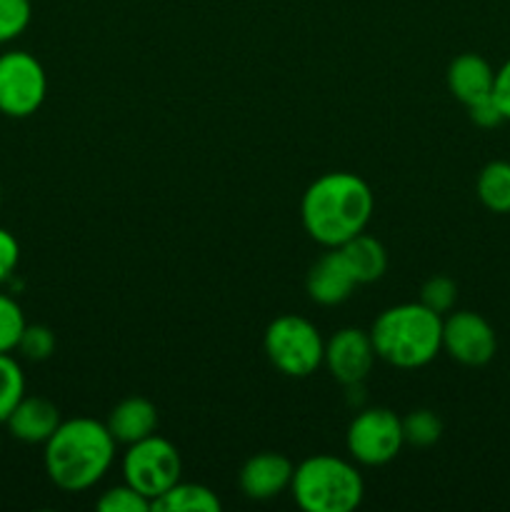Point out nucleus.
<instances>
[{
    "label": "nucleus",
    "mask_w": 510,
    "mask_h": 512,
    "mask_svg": "<svg viewBox=\"0 0 510 512\" xmlns=\"http://www.w3.org/2000/svg\"><path fill=\"white\" fill-rule=\"evenodd\" d=\"M375 210V195L360 175L333 170L315 178L303 193L300 218L315 243L340 248L365 233Z\"/></svg>",
    "instance_id": "nucleus-1"
},
{
    "label": "nucleus",
    "mask_w": 510,
    "mask_h": 512,
    "mask_svg": "<svg viewBox=\"0 0 510 512\" xmlns=\"http://www.w3.org/2000/svg\"><path fill=\"white\" fill-rule=\"evenodd\" d=\"M115 445L105 423L93 418L63 420L45 443V473L55 488L83 493L105 478L115 460Z\"/></svg>",
    "instance_id": "nucleus-2"
},
{
    "label": "nucleus",
    "mask_w": 510,
    "mask_h": 512,
    "mask_svg": "<svg viewBox=\"0 0 510 512\" xmlns=\"http://www.w3.org/2000/svg\"><path fill=\"white\" fill-rule=\"evenodd\" d=\"M375 355L400 370H418L443 350V315L423 303H400L383 310L370 328Z\"/></svg>",
    "instance_id": "nucleus-3"
},
{
    "label": "nucleus",
    "mask_w": 510,
    "mask_h": 512,
    "mask_svg": "<svg viewBox=\"0 0 510 512\" xmlns=\"http://www.w3.org/2000/svg\"><path fill=\"white\" fill-rule=\"evenodd\" d=\"M295 503L305 512H353L365 495L363 475L335 455H310L295 465L290 483Z\"/></svg>",
    "instance_id": "nucleus-4"
},
{
    "label": "nucleus",
    "mask_w": 510,
    "mask_h": 512,
    "mask_svg": "<svg viewBox=\"0 0 510 512\" xmlns=\"http://www.w3.org/2000/svg\"><path fill=\"white\" fill-rule=\"evenodd\" d=\"M265 355L288 378H310L323 365L325 340L320 330L300 315H280L265 328Z\"/></svg>",
    "instance_id": "nucleus-5"
},
{
    "label": "nucleus",
    "mask_w": 510,
    "mask_h": 512,
    "mask_svg": "<svg viewBox=\"0 0 510 512\" xmlns=\"http://www.w3.org/2000/svg\"><path fill=\"white\" fill-rule=\"evenodd\" d=\"M183 475V460L178 448L160 435L128 445L123 455V478L145 498L155 500L173 488Z\"/></svg>",
    "instance_id": "nucleus-6"
},
{
    "label": "nucleus",
    "mask_w": 510,
    "mask_h": 512,
    "mask_svg": "<svg viewBox=\"0 0 510 512\" xmlns=\"http://www.w3.org/2000/svg\"><path fill=\"white\" fill-rule=\"evenodd\" d=\"M403 445V418L388 408L360 410L345 433V448L350 458L368 468L388 465L390 460L398 458Z\"/></svg>",
    "instance_id": "nucleus-7"
},
{
    "label": "nucleus",
    "mask_w": 510,
    "mask_h": 512,
    "mask_svg": "<svg viewBox=\"0 0 510 512\" xmlns=\"http://www.w3.org/2000/svg\"><path fill=\"white\" fill-rule=\"evenodd\" d=\"M48 95V75L43 63L25 50L0 55V113L8 118H30Z\"/></svg>",
    "instance_id": "nucleus-8"
},
{
    "label": "nucleus",
    "mask_w": 510,
    "mask_h": 512,
    "mask_svg": "<svg viewBox=\"0 0 510 512\" xmlns=\"http://www.w3.org/2000/svg\"><path fill=\"white\" fill-rule=\"evenodd\" d=\"M443 350L465 368H483L495 358L498 338L483 315L455 310L443 318Z\"/></svg>",
    "instance_id": "nucleus-9"
},
{
    "label": "nucleus",
    "mask_w": 510,
    "mask_h": 512,
    "mask_svg": "<svg viewBox=\"0 0 510 512\" xmlns=\"http://www.w3.org/2000/svg\"><path fill=\"white\" fill-rule=\"evenodd\" d=\"M375 348L370 333L360 328H343L325 340L323 365L345 388H358L370 375L375 363Z\"/></svg>",
    "instance_id": "nucleus-10"
},
{
    "label": "nucleus",
    "mask_w": 510,
    "mask_h": 512,
    "mask_svg": "<svg viewBox=\"0 0 510 512\" xmlns=\"http://www.w3.org/2000/svg\"><path fill=\"white\" fill-rule=\"evenodd\" d=\"M293 473L295 465L285 455L265 450V453H258L245 460V465L240 468L238 483L245 498L273 500L290 488Z\"/></svg>",
    "instance_id": "nucleus-11"
},
{
    "label": "nucleus",
    "mask_w": 510,
    "mask_h": 512,
    "mask_svg": "<svg viewBox=\"0 0 510 512\" xmlns=\"http://www.w3.org/2000/svg\"><path fill=\"white\" fill-rule=\"evenodd\" d=\"M355 288H358V280L350 273L348 263L338 248H330V253L315 260L313 268L308 270V278H305V290H308L310 300L325 305V308L345 303Z\"/></svg>",
    "instance_id": "nucleus-12"
},
{
    "label": "nucleus",
    "mask_w": 510,
    "mask_h": 512,
    "mask_svg": "<svg viewBox=\"0 0 510 512\" xmlns=\"http://www.w3.org/2000/svg\"><path fill=\"white\" fill-rule=\"evenodd\" d=\"M60 423H63V420H60V410L55 408V403L38 398V395H25V398L15 405L10 418L5 420L10 435H13L15 440H20V443L28 445L48 443V438L58 430Z\"/></svg>",
    "instance_id": "nucleus-13"
},
{
    "label": "nucleus",
    "mask_w": 510,
    "mask_h": 512,
    "mask_svg": "<svg viewBox=\"0 0 510 512\" xmlns=\"http://www.w3.org/2000/svg\"><path fill=\"white\" fill-rule=\"evenodd\" d=\"M448 90L453 93L455 100L468 108V105L478 103V100L493 95L495 70L483 55L478 53H463L448 65Z\"/></svg>",
    "instance_id": "nucleus-14"
},
{
    "label": "nucleus",
    "mask_w": 510,
    "mask_h": 512,
    "mask_svg": "<svg viewBox=\"0 0 510 512\" xmlns=\"http://www.w3.org/2000/svg\"><path fill=\"white\" fill-rule=\"evenodd\" d=\"M105 425H108L115 443L133 445L138 440L155 435V428H158V410H155V405L148 398L133 395V398L120 400L110 410Z\"/></svg>",
    "instance_id": "nucleus-15"
},
{
    "label": "nucleus",
    "mask_w": 510,
    "mask_h": 512,
    "mask_svg": "<svg viewBox=\"0 0 510 512\" xmlns=\"http://www.w3.org/2000/svg\"><path fill=\"white\" fill-rule=\"evenodd\" d=\"M338 250L343 253L345 263H348L350 273L355 275L358 285L375 283V280L383 278L385 270H388V253H385L383 243L375 240L373 235H355L348 243L340 245Z\"/></svg>",
    "instance_id": "nucleus-16"
},
{
    "label": "nucleus",
    "mask_w": 510,
    "mask_h": 512,
    "mask_svg": "<svg viewBox=\"0 0 510 512\" xmlns=\"http://www.w3.org/2000/svg\"><path fill=\"white\" fill-rule=\"evenodd\" d=\"M155 512H220L223 503L218 495L200 483H178L170 490H165L160 498L153 500Z\"/></svg>",
    "instance_id": "nucleus-17"
},
{
    "label": "nucleus",
    "mask_w": 510,
    "mask_h": 512,
    "mask_svg": "<svg viewBox=\"0 0 510 512\" xmlns=\"http://www.w3.org/2000/svg\"><path fill=\"white\" fill-rule=\"evenodd\" d=\"M475 195L480 205L495 215L510 213V163L508 160H493L485 165L475 180Z\"/></svg>",
    "instance_id": "nucleus-18"
},
{
    "label": "nucleus",
    "mask_w": 510,
    "mask_h": 512,
    "mask_svg": "<svg viewBox=\"0 0 510 512\" xmlns=\"http://www.w3.org/2000/svg\"><path fill=\"white\" fill-rule=\"evenodd\" d=\"M25 398V375L18 360L10 353H0V423L10 418L15 405Z\"/></svg>",
    "instance_id": "nucleus-19"
},
{
    "label": "nucleus",
    "mask_w": 510,
    "mask_h": 512,
    "mask_svg": "<svg viewBox=\"0 0 510 512\" xmlns=\"http://www.w3.org/2000/svg\"><path fill=\"white\" fill-rule=\"evenodd\" d=\"M403 435L405 443L415 445V448H430L443 435V420L433 413V410H413L403 418Z\"/></svg>",
    "instance_id": "nucleus-20"
},
{
    "label": "nucleus",
    "mask_w": 510,
    "mask_h": 512,
    "mask_svg": "<svg viewBox=\"0 0 510 512\" xmlns=\"http://www.w3.org/2000/svg\"><path fill=\"white\" fill-rule=\"evenodd\" d=\"M25 315L18 300L0 293V353H13L18 350L20 335L25 330Z\"/></svg>",
    "instance_id": "nucleus-21"
},
{
    "label": "nucleus",
    "mask_w": 510,
    "mask_h": 512,
    "mask_svg": "<svg viewBox=\"0 0 510 512\" xmlns=\"http://www.w3.org/2000/svg\"><path fill=\"white\" fill-rule=\"evenodd\" d=\"M455 300H458V285H455V280H450L448 275H433L420 288L418 303H423L433 313L445 315L455 308Z\"/></svg>",
    "instance_id": "nucleus-22"
},
{
    "label": "nucleus",
    "mask_w": 510,
    "mask_h": 512,
    "mask_svg": "<svg viewBox=\"0 0 510 512\" xmlns=\"http://www.w3.org/2000/svg\"><path fill=\"white\" fill-rule=\"evenodd\" d=\"M95 505H98L100 512H148V510H153V500L145 498L143 493H138V490L128 483L115 485V488L105 490Z\"/></svg>",
    "instance_id": "nucleus-23"
},
{
    "label": "nucleus",
    "mask_w": 510,
    "mask_h": 512,
    "mask_svg": "<svg viewBox=\"0 0 510 512\" xmlns=\"http://www.w3.org/2000/svg\"><path fill=\"white\" fill-rule=\"evenodd\" d=\"M33 18L30 0H0V45L20 38Z\"/></svg>",
    "instance_id": "nucleus-24"
},
{
    "label": "nucleus",
    "mask_w": 510,
    "mask_h": 512,
    "mask_svg": "<svg viewBox=\"0 0 510 512\" xmlns=\"http://www.w3.org/2000/svg\"><path fill=\"white\" fill-rule=\"evenodd\" d=\"M18 350L33 363L48 360L55 353V335L48 325H25Z\"/></svg>",
    "instance_id": "nucleus-25"
},
{
    "label": "nucleus",
    "mask_w": 510,
    "mask_h": 512,
    "mask_svg": "<svg viewBox=\"0 0 510 512\" xmlns=\"http://www.w3.org/2000/svg\"><path fill=\"white\" fill-rule=\"evenodd\" d=\"M20 263V245L10 230L0 228V285L8 283Z\"/></svg>",
    "instance_id": "nucleus-26"
},
{
    "label": "nucleus",
    "mask_w": 510,
    "mask_h": 512,
    "mask_svg": "<svg viewBox=\"0 0 510 512\" xmlns=\"http://www.w3.org/2000/svg\"><path fill=\"white\" fill-rule=\"evenodd\" d=\"M468 115H470V120L478 125V128H485V130L498 128L500 123H505L503 113H500V108H498V103L493 100V95H488V98L468 105Z\"/></svg>",
    "instance_id": "nucleus-27"
},
{
    "label": "nucleus",
    "mask_w": 510,
    "mask_h": 512,
    "mask_svg": "<svg viewBox=\"0 0 510 512\" xmlns=\"http://www.w3.org/2000/svg\"><path fill=\"white\" fill-rule=\"evenodd\" d=\"M493 100L498 103L500 113L505 120H510V58L495 70V83H493Z\"/></svg>",
    "instance_id": "nucleus-28"
},
{
    "label": "nucleus",
    "mask_w": 510,
    "mask_h": 512,
    "mask_svg": "<svg viewBox=\"0 0 510 512\" xmlns=\"http://www.w3.org/2000/svg\"><path fill=\"white\" fill-rule=\"evenodd\" d=\"M0 203H3V185H0Z\"/></svg>",
    "instance_id": "nucleus-29"
}]
</instances>
